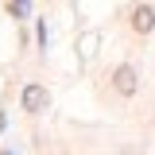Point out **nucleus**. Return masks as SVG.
<instances>
[{"mask_svg":"<svg viewBox=\"0 0 155 155\" xmlns=\"http://www.w3.org/2000/svg\"><path fill=\"white\" fill-rule=\"evenodd\" d=\"M109 81H113V89H116L120 97H132L136 89H140V74H136V66H128V62H120Z\"/></svg>","mask_w":155,"mask_h":155,"instance_id":"f257e3e1","label":"nucleus"},{"mask_svg":"<svg viewBox=\"0 0 155 155\" xmlns=\"http://www.w3.org/2000/svg\"><path fill=\"white\" fill-rule=\"evenodd\" d=\"M151 27H155V12H151V4H140L132 12V31H140V35H151Z\"/></svg>","mask_w":155,"mask_h":155,"instance_id":"7ed1b4c3","label":"nucleus"},{"mask_svg":"<svg viewBox=\"0 0 155 155\" xmlns=\"http://www.w3.org/2000/svg\"><path fill=\"white\" fill-rule=\"evenodd\" d=\"M8 12H12L16 19H23L27 16V0H8Z\"/></svg>","mask_w":155,"mask_h":155,"instance_id":"20e7f679","label":"nucleus"},{"mask_svg":"<svg viewBox=\"0 0 155 155\" xmlns=\"http://www.w3.org/2000/svg\"><path fill=\"white\" fill-rule=\"evenodd\" d=\"M47 101H51V93H47V85H23V97H19V105H23V113H43L47 109Z\"/></svg>","mask_w":155,"mask_h":155,"instance_id":"f03ea898","label":"nucleus"},{"mask_svg":"<svg viewBox=\"0 0 155 155\" xmlns=\"http://www.w3.org/2000/svg\"><path fill=\"white\" fill-rule=\"evenodd\" d=\"M0 155H12V151H0Z\"/></svg>","mask_w":155,"mask_h":155,"instance_id":"423d86ee","label":"nucleus"},{"mask_svg":"<svg viewBox=\"0 0 155 155\" xmlns=\"http://www.w3.org/2000/svg\"><path fill=\"white\" fill-rule=\"evenodd\" d=\"M4 124H8V116H4V113H0V132H4Z\"/></svg>","mask_w":155,"mask_h":155,"instance_id":"39448f33","label":"nucleus"}]
</instances>
